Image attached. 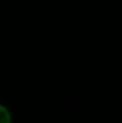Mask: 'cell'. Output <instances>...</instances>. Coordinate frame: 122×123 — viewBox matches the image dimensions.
<instances>
[{
    "mask_svg": "<svg viewBox=\"0 0 122 123\" xmlns=\"http://www.w3.org/2000/svg\"><path fill=\"white\" fill-rule=\"evenodd\" d=\"M0 123H12V113L3 105H0Z\"/></svg>",
    "mask_w": 122,
    "mask_h": 123,
    "instance_id": "1",
    "label": "cell"
}]
</instances>
